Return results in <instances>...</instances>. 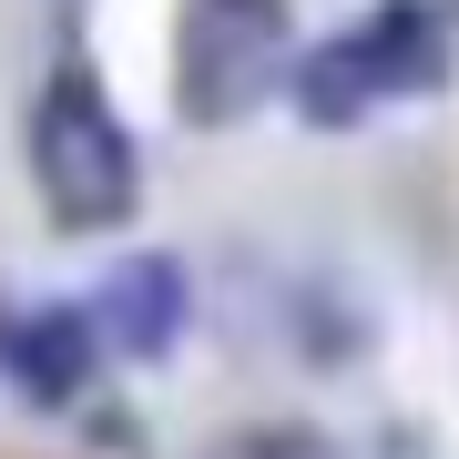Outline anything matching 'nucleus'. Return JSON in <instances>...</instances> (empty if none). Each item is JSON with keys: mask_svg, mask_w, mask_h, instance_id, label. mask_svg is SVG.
<instances>
[{"mask_svg": "<svg viewBox=\"0 0 459 459\" xmlns=\"http://www.w3.org/2000/svg\"><path fill=\"white\" fill-rule=\"evenodd\" d=\"M92 337L113 347V358H164L184 337V316H195V276H184V255H123L113 276L92 286Z\"/></svg>", "mask_w": 459, "mask_h": 459, "instance_id": "39448f33", "label": "nucleus"}, {"mask_svg": "<svg viewBox=\"0 0 459 459\" xmlns=\"http://www.w3.org/2000/svg\"><path fill=\"white\" fill-rule=\"evenodd\" d=\"M296 21L286 0H184L174 21V113L195 133H235L286 92Z\"/></svg>", "mask_w": 459, "mask_h": 459, "instance_id": "7ed1b4c3", "label": "nucleus"}, {"mask_svg": "<svg viewBox=\"0 0 459 459\" xmlns=\"http://www.w3.org/2000/svg\"><path fill=\"white\" fill-rule=\"evenodd\" d=\"M214 459H337L327 429H246V439H225Z\"/></svg>", "mask_w": 459, "mask_h": 459, "instance_id": "423d86ee", "label": "nucleus"}, {"mask_svg": "<svg viewBox=\"0 0 459 459\" xmlns=\"http://www.w3.org/2000/svg\"><path fill=\"white\" fill-rule=\"evenodd\" d=\"M368 459H439V449H429V439H419V429H388V439H377Z\"/></svg>", "mask_w": 459, "mask_h": 459, "instance_id": "0eeeda50", "label": "nucleus"}, {"mask_svg": "<svg viewBox=\"0 0 459 459\" xmlns=\"http://www.w3.org/2000/svg\"><path fill=\"white\" fill-rule=\"evenodd\" d=\"M31 184L62 235H102L143 204V153H133L123 102L102 92L92 62H62L31 92Z\"/></svg>", "mask_w": 459, "mask_h": 459, "instance_id": "f257e3e1", "label": "nucleus"}, {"mask_svg": "<svg viewBox=\"0 0 459 459\" xmlns=\"http://www.w3.org/2000/svg\"><path fill=\"white\" fill-rule=\"evenodd\" d=\"M439 82H449V31H439L429 0H377L368 21H347L307 62H286V92H296V113L316 133H358L377 102H398V92L419 102Z\"/></svg>", "mask_w": 459, "mask_h": 459, "instance_id": "f03ea898", "label": "nucleus"}, {"mask_svg": "<svg viewBox=\"0 0 459 459\" xmlns=\"http://www.w3.org/2000/svg\"><path fill=\"white\" fill-rule=\"evenodd\" d=\"M102 368V337L82 307H0V388L31 409H72Z\"/></svg>", "mask_w": 459, "mask_h": 459, "instance_id": "20e7f679", "label": "nucleus"}]
</instances>
